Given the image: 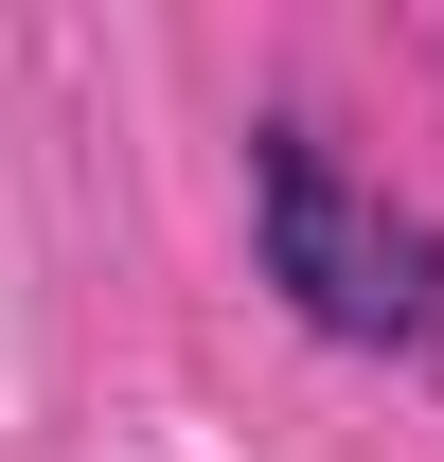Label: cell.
<instances>
[{
    "label": "cell",
    "instance_id": "6da1fadb",
    "mask_svg": "<svg viewBox=\"0 0 444 462\" xmlns=\"http://www.w3.org/2000/svg\"><path fill=\"white\" fill-rule=\"evenodd\" d=\"M249 231H267V285L356 356H444V231L409 196L338 161L320 125H267L249 143Z\"/></svg>",
    "mask_w": 444,
    "mask_h": 462
}]
</instances>
